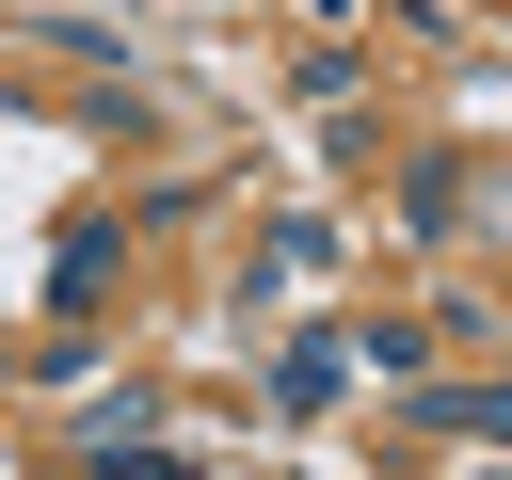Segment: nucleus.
<instances>
[{"label": "nucleus", "instance_id": "obj_1", "mask_svg": "<svg viewBox=\"0 0 512 480\" xmlns=\"http://www.w3.org/2000/svg\"><path fill=\"white\" fill-rule=\"evenodd\" d=\"M432 432H512V384H464V400H432Z\"/></svg>", "mask_w": 512, "mask_h": 480}]
</instances>
